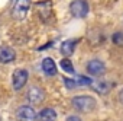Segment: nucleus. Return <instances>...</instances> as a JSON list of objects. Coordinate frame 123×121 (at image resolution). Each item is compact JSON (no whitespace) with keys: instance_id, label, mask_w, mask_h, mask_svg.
Wrapping results in <instances>:
<instances>
[{"instance_id":"nucleus-16","label":"nucleus","mask_w":123,"mask_h":121,"mask_svg":"<svg viewBox=\"0 0 123 121\" xmlns=\"http://www.w3.org/2000/svg\"><path fill=\"white\" fill-rule=\"evenodd\" d=\"M113 42L119 47H123V32H116L113 35Z\"/></svg>"},{"instance_id":"nucleus-3","label":"nucleus","mask_w":123,"mask_h":121,"mask_svg":"<svg viewBox=\"0 0 123 121\" xmlns=\"http://www.w3.org/2000/svg\"><path fill=\"white\" fill-rule=\"evenodd\" d=\"M31 8V0H16V3L13 6V18L16 19H23Z\"/></svg>"},{"instance_id":"nucleus-13","label":"nucleus","mask_w":123,"mask_h":121,"mask_svg":"<svg viewBox=\"0 0 123 121\" xmlns=\"http://www.w3.org/2000/svg\"><path fill=\"white\" fill-rule=\"evenodd\" d=\"M75 39H68V41H65L62 45H61V53H62L64 55H71L73 54V51H74V48H75Z\"/></svg>"},{"instance_id":"nucleus-8","label":"nucleus","mask_w":123,"mask_h":121,"mask_svg":"<svg viewBox=\"0 0 123 121\" xmlns=\"http://www.w3.org/2000/svg\"><path fill=\"white\" fill-rule=\"evenodd\" d=\"M28 99L32 104H41L45 99V92L41 88H32L28 93Z\"/></svg>"},{"instance_id":"nucleus-2","label":"nucleus","mask_w":123,"mask_h":121,"mask_svg":"<svg viewBox=\"0 0 123 121\" xmlns=\"http://www.w3.org/2000/svg\"><path fill=\"white\" fill-rule=\"evenodd\" d=\"M70 12L75 18H84L88 13V5L86 0H74L70 5Z\"/></svg>"},{"instance_id":"nucleus-14","label":"nucleus","mask_w":123,"mask_h":121,"mask_svg":"<svg viewBox=\"0 0 123 121\" xmlns=\"http://www.w3.org/2000/svg\"><path fill=\"white\" fill-rule=\"evenodd\" d=\"M59 66L62 67L65 72H68V73H73L74 72L73 63H71V60H68V58H62V60H61V63H59Z\"/></svg>"},{"instance_id":"nucleus-11","label":"nucleus","mask_w":123,"mask_h":121,"mask_svg":"<svg viewBox=\"0 0 123 121\" xmlns=\"http://www.w3.org/2000/svg\"><path fill=\"white\" fill-rule=\"evenodd\" d=\"M36 120L38 121H55L56 120V112L52 108H45L38 114Z\"/></svg>"},{"instance_id":"nucleus-6","label":"nucleus","mask_w":123,"mask_h":121,"mask_svg":"<svg viewBox=\"0 0 123 121\" xmlns=\"http://www.w3.org/2000/svg\"><path fill=\"white\" fill-rule=\"evenodd\" d=\"M87 72L91 76H101L106 72V66H104V63L100 61V60H91V61L87 64Z\"/></svg>"},{"instance_id":"nucleus-12","label":"nucleus","mask_w":123,"mask_h":121,"mask_svg":"<svg viewBox=\"0 0 123 121\" xmlns=\"http://www.w3.org/2000/svg\"><path fill=\"white\" fill-rule=\"evenodd\" d=\"M36 8H38V12H39L41 18L43 21H46L49 18V15H51V8H52L51 2H41V3L36 5Z\"/></svg>"},{"instance_id":"nucleus-19","label":"nucleus","mask_w":123,"mask_h":121,"mask_svg":"<svg viewBox=\"0 0 123 121\" xmlns=\"http://www.w3.org/2000/svg\"><path fill=\"white\" fill-rule=\"evenodd\" d=\"M119 99H120V102L123 104V89L120 91V93H119Z\"/></svg>"},{"instance_id":"nucleus-7","label":"nucleus","mask_w":123,"mask_h":121,"mask_svg":"<svg viewBox=\"0 0 123 121\" xmlns=\"http://www.w3.org/2000/svg\"><path fill=\"white\" fill-rule=\"evenodd\" d=\"M15 57L16 54L10 47H6V45L0 47V63H10L15 60Z\"/></svg>"},{"instance_id":"nucleus-9","label":"nucleus","mask_w":123,"mask_h":121,"mask_svg":"<svg viewBox=\"0 0 123 121\" xmlns=\"http://www.w3.org/2000/svg\"><path fill=\"white\" fill-rule=\"evenodd\" d=\"M91 86L94 88V91L96 92H98V93H107L110 89H111V83L110 82H107V80H101V79H97V80H94V82H91Z\"/></svg>"},{"instance_id":"nucleus-15","label":"nucleus","mask_w":123,"mask_h":121,"mask_svg":"<svg viewBox=\"0 0 123 121\" xmlns=\"http://www.w3.org/2000/svg\"><path fill=\"white\" fill-rule=\"evenodd\" d=\"M74 82H75V85H84V86H87V85H91V79H88V77H84V76H78V77H75L74 79Z\"/></svg>"},{"instance_id":"nucleus-18","label":"nucleus","mask_w":123,"mask_h":121,"mask_svg":"<svg viewBox=\"0 0 123 121\" xmlns=\"http://www.w3.org/2000/svg\"><path fill=\"white\" fill-rule=\"evenodd\" d=\"M65 121H81V120H80L78 117H75V115H71V117H68Z\"/></svg>"},{"instance_id":"nucleus-4","label":"nucleus","mask_w":123,"mask_h":121,"mask_svg":"<svg viewBox=\"0 0 123 121\" xmlns=\"http://www.w3.org/2000/svg\"><path fill=\"white\" fill-rule=\"evenodd\" d=\"M16 120L18 121H36V114L32 106H20L16 111Z\"/></svg>"},{"instance_id":"nucleus-5","label":"nucleus","mask_w":123,"mask_h":121,"mask_svg":"<svg viewBox=\"0 0 123 121\" xmlns=\"http://www.w3.org/2000/svg\"><path fill=\"white\" fill-rule=\"evenodd\" d=\"M12 82H13V88H15L16 91H20V89L26 85V82H28V72L23 70V69L15 70Z\"/></svg>"},{"instance_id":"nucleus-1","label":"nucleus","mask_w":123,"mask_h":121,"mask_svg":"<svg viewBox=\"0 0 123 121\" xmlns=\"http://www.w3.org/2000/svg\"><path fill=\"white\" fill-rule=\"evenodd\" d=\"M73 106L80 112H91L96 106V101L91 96H75L71 99Z\"/></svg>"},{"instance_id":"nucleus-17","label":"nucleus","mask_w":123,"mask_h":121,"mask_svg":"<svg viewBox=\"0 0 123 121\" xmlns=\"http://www.w3.org/2000/svg\"><path fill=\"white\" fill-rule=\"evenodd\" d=\"M64 80H65V85H67V88H68V89H73V88H75V86H77V85H75V82H74V79H68V77H65Z\"/></svg>"},{"instance_id":"nucleus-10","label":"nucleus","mask_w":123,"mask_h":121,"mask_svg":"<svg viewBox=\"0 0 123 121\" xmlns=\"http://www.w3.org/2000/svg\"><path fill=\"white\" fill-rule=\"evenodd\" d=\"M42 70H43V73L48 75V76L56 75V66H55V63H54L52 58H49V57L43 58V61H42Z\"/></svg>"}]
</instances>
